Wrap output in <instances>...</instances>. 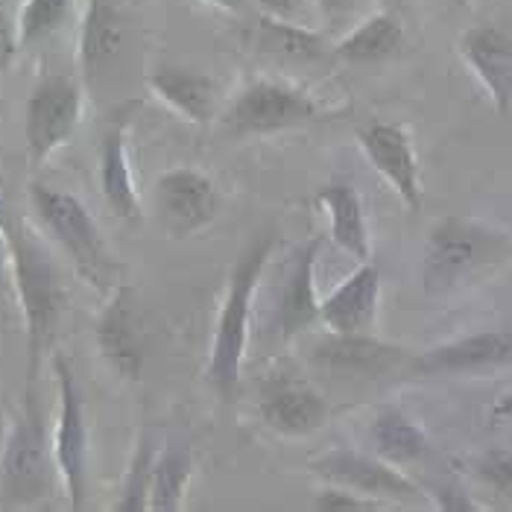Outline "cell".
Wrapping results in <instances>:
<instances>
[{
	"label": "cell",
	"mask_w": 512,
	"mask_h": 512,
	"mask_svg": "<svg viewBox=\"0 0 512 512\" xmlns=\"http://www.w3.org/2000/svg\"><path fill=\"white\" fill-rule=\"evenodd\" d=\"M273 249H276L273 229L255 235L229 273L223 308H220L214 340H211V355H208V366H205L208 384L223 398H232V393L237 390L240 366H243L246 346H249L252 299H255V290H258V281H261L267 261L273 258Z\"/></svg>",
	"instance_id": "obj_1"
},
{
	"label": "cell",
	"mask_w": 512,
	"mask_h": 512,
	"mask_svg": "<svg viewBox=\"0 0 512 512\" xmlns=\"http://www.w3.org/2000/svg\"><path fill=\"white\" fill-rule=\"evenodd\" d=\"M0 226L9 243V261L15 273L18 302L24 308L27 325V352H30V378L39 375V363L53 343L59 316L65 311V287L47 252L33 240L30 229L15 217H0Z\"/></svg>",
	"instance_id": "obj_2"
},
{
	"label": "cell",
	"mask_w": 512,
	"mask_h": 512,
	"mask_svg": "<svg viewBox=\"0 0 512 512\" xmlns=\"http://www.w3.org/2000/svg\"><path fill=\"white\" fill-rule=\"evenodd\" d=\"M50 489H53V466H50L44 416L36 398L27 395L0 454V507L6 510L33 507L50 495Z\"/></svg>",
	"instance_id": "obj_3"
},
{
	"label": "cell",
	"mask_w": 512,
	"mask_h": 512,
	"mask_svg": "<svg viewBox=\"0 0 512 512\" xmlns=\"http://www.w3.org/2000/svg\"><path fill=\"white\" fill-rule=\"evenodd\" d=\"M30 197L41 223L59 240L65 255L74 261L79 276L91 287H109L115 281L118 264L88 208L74 194L47 185H33Z\"/></svg>",
	"instance_id": "obj_4"
},
{
	"label": "cell",
	"mask_w": 512,
	"mask_h": 512,
	"mask_svg": "<svg viewBox=\"0 0 512 512\" xmlns=\"http://www.w3.org/2000/svg\"><path fill=\"white\" fill-rule=\"evenodd\" d=\"M316 115L311 94L276 79H255L223 109L220 126L229 138H252L302 126Z\"/></svg>",
	"instance_id": "obj_5"
},
{
	"label": "cell",
	"mask_w": 512,
	"mask_h": 512,
	"mask_svg": "<svg viewBox=\"0 0 512 512\" xmlns=\"http://www.w3.org/2000/svg\"><path fill=\"white\" fill-rule=\"evenodd\" d=\"M56 384H59V416H56V434H53V463L65 483L68 501L74 510L85 507L88 492V425L82 410L77 375L65 355L53 357Z\"/></svg>",
	"instance_id": "obj_6"
},
{
	"label": "cell",
	"mask_w": 512,
	"mask_h": 512,
	"mask_svg": "<svg viewBox=\"0 0 512 512\" xmlns=\"http://www.w3.org/2000/svg\"><path fill=\"white\" fill-rule=\"evenodd\" d=\"M82 118V88L74 77L53 74L30 91L27 100V156L30 164H44L74 132Z\"/></svg>",
	"instance_id": "obj_7"
},
{
	"label": "cell",
	"mask_w": 512,
	"mask_h": 512,
	"mask_svg": "<svg viewBox=\"0 0 512 512\" xmlns=\"http://www.w3.org/2000/svg\"><path fill=\"white\" fill-rule=\"evenodd\" d=\"M156 211L167 235L188 237L220 214V191L197 167H173L156 179Z\"/></svg>",
	"instance_id": "obj_8"
},
{
	"label": "cell",
	"mask_w": 512,
	"mask_h": 512,
	"mask_svg": "<svg viewBox=\"0 0 512 512\" xmlns=\"http://www.w3.org/2000/svg\"><path fill=\"white\" fill-rule=\"evenodd\" d=\"M311 360L319 372L343 381H378L398 372L407 360H413L407 349L378 340L366 334H340L331 331L322 337L311 352Z\"/></svg>",
	"instance_id": "obj_9"
},
{
	"label": "cell",
	"mask_w": 512,
	"mask_h": 512,
	"mask_svg": "<svg viewBox=\"0 0 512 512\" xmlns=\"http://www.w3.org/2000/svg\"><path fill=\"white\" fill-rule=\"evenodd\" d=\"M495 237L477 229L469 220L445 217L439 220L425 252V284L428 290H448L463 276H469L477 264L492 255Z\"/></svg>",
	"instance_id": "obj_10"
},
{
	"label": "cell",
	"mask_w": 512,
	"mask_h": 512,
	"mask_svg": "<svg viewBox=\"0 0 512 512\" xmlns=\"http://www.w3.org/2000/svg\"><path fill=\"white\" fill-rule=\"evenodd\" d=\"M258 413L264 425L278 436L302 439L328 422V404L314 387L290 372L267 375L258 395Z\"/></svg>",
	"instance_id": "obj_11"
},
{
	"label": "cell",
	"mask_w": 512,
	"mask_h": 512,
	"mask_svg": "<svg viewBox=\"0 0 512 512\" xmlns=\"http://www.w3.org/2000/svg\"><path fill=\"white\" fill-rule=\"evenodd\" d=\"M311 472L322 477L325 483L334 486H346L352 492H360L372 501H413L419 498V486L395 469L393 463H387L384 457H366L357 451L337 448L325 457H319L311 463Z\"/></svg>",
	"instance_id": "obj_12"
},
{
	"label": "cell",
	"mask_w": 512,
	"mask_h": 512,
	"mask_svg": "<svg viewBox=\"0 0 512 512\" xmlns=\"http://www.w3.org/2000/svg\"><path fill=\"white\" fill-rule=\"evenodd\" d=\"M357 144L369 164L393 185L398 199L410 208H422V182H419V164L410 144V135L404 126L390 120H372L357 129Z\"/></svg>",
	"instance_id": "obj_13"
},
{
	"label": "cell",
	"mask_w": 512,
	"mask_h": 512,
	"mask_svg": "<svg viewBox=\"0 0 512 512\" xmlns=\"http://www.w3.org/2000/svg\"><path fill=\"white\" fill-rule=\"evenodd\" d=\"M135 308L132 290L118 287L97 322V346L109 366L126 381H138L147 363V331Z\"/></svg>",
	"instance_id": "obj_14"
},
{
	"label": "cell",
	"mask_w": 512,
	"mask_h": 512,
	"mask_svg": "<svg viewBox=\"0 0 512 512\" xmlns=\"http://www.w3.org/2000/svg\"><path fill=\"white\" fill-rule=\"evenodd\" d=\"M512 363V328L480 331L460 337L454 343L436 346L428 355L413 357V375H460V372H483Z\"/></svg>",
	"instance_id": "obj_15"
},
{
	"label": "cell",
	"mask_w": 512,
	"mask_h": 512,
	"mask_svg": "<svg viewBox=\"0 0 512 512\" xmlns=\"http://www.w3.org/2000/svg\"><path fill=\"white\" fill-rule=\"evenodd\" d=\"M460 56L474 77L489 91L495 109L507 115L512 109V36L501 27L480 24L460 36Z\"/></svg>",
	"instance_id": "obj_16"
},
{
	"label": "cell",
	"mask_w": 512,
	"mask_h": 512,
	"mask_svg": "<svg viewBox=\"0 0 512 512\" xmlns=\"http://www.w3.org/2000/svg\"><path fill=\"white\" fill-rule=\"evenodd\" d=\"M381 276L366 261L331 296L319 302V319L340 334H366L378 314Z\"/></svg>",
	"instance_id": "obj_17"
},
{
	"label": "cell",
	"mask_w": 512,
	"mask_h": 512,
	"mask_svg": "<svg viewBox=\"0 0 512 512\" xmlns=\"http://www.w3.org/2000/svg\"><path fill=\"white\" fill-rule=\"evenodd\" d=\"M126 47V18L115 0H88L79 27V68L85 79L103 77Z\"/></svg>",
	"instance_id": "obj_18"
},
{
	"label": "cell",
	"mask_w": 512,
	"mask_h": 512,
	"mask_svg": "<svg viewBox=\"0 0 512 512\" xmlns=\"http://www.w3.org/2000/svg\"><path fill=\"white\" fill-rule=\"evenodd\" d=\"M246 44L252 53H261L276 62H290V65H316L328 59L331 47L322 33H316L308 24H293V21H278L270 15H261L249 33Z\"/></svg>",
	"instance_id": "obj_19"
},
{
	"label": "cell",
	"mask_w": 512,
	"mask_h": 512,
	"mask_svg": "<svg viewBox=\"0 0 512 512\" xmlns=\"http://www.w3.org/2000/svg\"><path fill=\"white\" fill-rule=\"evenodd\" d=\"M150 88L164 106H170L176 115L208 123L214 118L217 106V82L185 65H158L150 74Z\"/></svg>",
	"instance_id": "obj_20"
},
{
	"label": "cell",
	"mask_w": 512,
	"mask_h": 512,
	"mask_svg": "<svg viewBox=\"0 0 512 512\" xmlns=\"http://www.w3.org/2000/svg\"><path fill=\"white\" fill-rule=\"evenodd\" d=\"M100 191L109 211L123 223L141 220V199L135 191L129 153H126V123H112L100 144Z\"/></svg>",
	"instance_id": "obj_21"
},
{
	"label": "cell",
	"mask_w": 512,
	"mask_h": 512,
	"mask_svg": "<svg viewBox=\"0 0 512 512\" xmlns=\"http://www.w3.org/2000/svg\"><path fill=\"white\" fill-rule=\"evenodd\" d=\"M316 258H319V240H311L308 246H302L293 258V267L287 273L284 290L276 302V328L281 334H296L319 319Z\"/></svg>",
	"instance_id": "obj_22"
},
{
	"label": "cell",
	"mask_w": 512,
	"mask_h": 512,
	"mask_svg": "<svg viewBox=\"0 0 512 512\" xmlns=\"http://www.w3.org/2000/svg\"><path fill=\"white\" fill-rule=\"evenodd\" d=\"M404 47V24L393 12H372L363 15L355 27H349L340 41L334 44V53L352 65H378L393 59Z\"/></svg>",
	"instance_id": "obj_23"
},
{
	"label": "cell",
	"mask_w": 512,
	"mask_h": 512,
	"mask_svg": "<svg viewBox=\"0 0 512 512\" xmlns=\"http://www.w3.org/2000/svg\"><path fill=\"white\" fill-rule=\"evenodd\" d=\"M319 205L328 214V226L331 237L340 249H346L355 261L366 264L372 258V243H369V226H366V214H363V202L352 185L337 182V185H325L319 194Z\"/></svg>",
	"instance_id": "obj_24"
},
{
	"label": "cell",
	"mask_w": 512,
	"mask_h": 512,
	"mask_svg": "<svg viewBox=\"0 0 512 512\" xmlns=\"http://www.w3.org/2000/svg\"><path fill=\"white\" fill-rule=\"evenodd\" d=\"M369 436H372L375 451L387 463H393V466L416 463V460H422L431 451L425 434L398 410H384L381 416H375V422L369 428Z\"/></svg>",
	"instance_id": "obj_25"
},
{
	"label": "cell",
	"mask_w": 512,
	"mask_h": 512,
	"mask_svg": "<svg viewBox=\"0 0 512 512\" xmlns=\"http://www.w3.org/2000/svg\"><path fill=\"white\" fill-rule=\"evenodd\" d=\"M194 477V460L182 448H167L156 457L153 480H150V510L176 512L185 504V492Z\"/></svg>",
	"instance_id": "obj_26"
},
{
	"label": "cell",
	"mask_w": 512,
	"mask_h": 512,
	"mask_svg": "<svg viewBox=\"0 0 512 512\" xmlns=\"http://www.w3.org/2000/svg\"><path fill=\"white\" fill-rule=\"evenodd\" d=\"M74 0H24L18 15V39L21 47H33L62 30L71 15Z\"/></svg>",
	"instance_id": "obj_27"
},
{
	"label": "cell",
	"mask_w": 512,
	"mask_h": 512,
	"mask_svg": "<svg viewBox=\"0 0 512 512\" xmlns=\"http://www.w3.org/2000/svg\"><path fill=\"white\" fill-rule=\"evenodd\" d=\"M156 466V442L150 436H141L135 457L129 463V472L120 489V501L115 504L118 512H144L150 510V480Z\"/></svg>",
	"instance_id": "obj_28"
},
{
	"label": "cell",
	"mask_w": 512,
	"mask_h": 512,
	"mask_svg": "<svg viewBox=\"0 0 512 512\" xmlns=\"http://www.w3.org/2000/svg\"><path fill=\"white\" fill-rule=\"evenodd\" d=\"M314 507L322 512H363L381 510L384 504H381V501H372V498H366V495H360V492H352V489H346V486L328 483V489H322V492L316 495Z\"/></svg>",
	"instance_id": "obj_29"
},
{
	"label": "cell",
	"mask_w": 512,
	"mask_h": 512,
	"mask_svg": "<svg viewBox=\"0 0 512 512\" xmlns=\"http://www.w3.org/2000/svg\"><path fill=\"white\" fill-rule=\"evenodd\" d=\"M369 0H314L316 15L331 30H349L363 18V6Z\"/></svg>",
	"instance_id": "obj_30"
},
{
	"label": "cell",
	"mask_w": 512,
	"mask_h": 512,
	"mask_svg": "<svg viewBox=\"0 0 512 512\" xmlns=\"http://www.w3.org/2000/svg\"><path fill=\"white\" fill-rule=\"evenodd\" d=\"M477 472L492 489H498L501 495L512 498V451H489L480 460Z\"/></svg>",
	"instance_id": "obj_31"
},
{
	"label": "cell",
	"mask_w": 512,
	"mask_h": 512,
	"mask_svg": "<svg viewBox=\"0 0 512 512\" xmlns=\"http://www.w3.org/2000/svg\"><path fill=\"white\" fill-rule=\"evenodd\" d=\"M255 3H258L261 15H270V18H278V21L305 24L311 0H255Z\"/></svg>",
	"instance_id": "obj_32"
},
{
	"label": "cell",
	"mask_w": 512,
	"mask_h": 512,
	"mask_svg": "<svg viewBox=\"0 0 512 512\" xmlns=\"http://www.w3.org/2000/svg\"><path fill=\"white\" fill-rule=\"evenodd\" d=\"M21 47V39H18V21H12L6 15V9L0 6V71L9 68V62L15 59Z\"/></svg>",
	"instance_id": "obj_33"
},
{
	"label": "cell",
	"mask_w": 512,
	"mask_h": 512,
	"mask_svg": "<svg viewBox=\"0 0 512 512\" xmlns=\"http://www.w3.org/2000/svg\"><path fill=\"white\" fill-rule=\"evenodd\" d=\"M211 9H220V12H240L246 6V0H199Z\"/></svg>",
	"instance_id": "obj_34"
},
{
	"label": "cell",
	"mask_w": 512,
	"mask_h": 512,
	"mask_svg": "<svg viewBox=\"0 0 512 512\" xmlns=\"http://www.w3.org/2000/svg\"><path fill=\"white\" fill-rule=\"evenodd\" d=\"M507 416H512V395H507L495 410H492V419L498 422V419H507Z\"/></svg>",
	"instance_id": "obj_35"
},
{
	"label": "cell",
	"mask_w": 512,
	"mask_h": 512,
	"mask_svg": "<svg viewBox=\"0 0 512 512\" xmlns=\"http://www.w3.org/2000/svg\"><path fill=\"white\" fill-rule=\"evenodd\" d=\"M9 255V243H6V232H3V226H0V270H3V258Z\"/></svg>",
	"instance_id": "obj_36"
},
{
	"label": "cell",
	"mask_w": 512,
	"mask_h": 512,
	"mask_svg": "<svg viewBox=\"0 0 512 512\" xmlns=\"http://www.w3.org/2000/svg\"><path fill=\"white\" fill-rule=\"evenodd\" d=\"M454 6H469V0H454Z\"/></svg>",
	"instance_id": "obj_37"
}]
</instances>
